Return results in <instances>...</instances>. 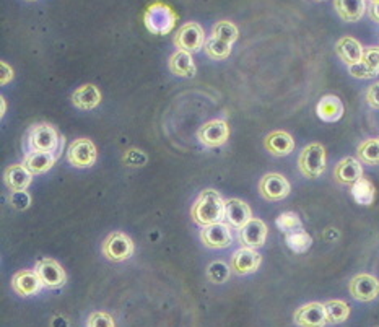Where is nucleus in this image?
I'll use <instances>...</instances> for the list:
<instances>
[{
    "instance_id": "f257e3e1",
    "label": "nucleus",
    "mask_w": 379,
    "mask_h": 327,
    "mask_svg": "<svg viewBox=\"0 0 379 327\" xmlns=\"http://www.w3.org/2000/svg\"><path fill=\"white\" fill-rule=\"evenodd\" d=\"M26 153L30 152H48L61 155L64 147V137L59 134L54 125L51 124H34L26 130L25 140H23Z\"/></svg>"
},
{
    "instance_id": "f03ea898",
    "label": "nucleus",
    "mask_w": 379,
    "mask_h": 327,
    "mask_svg": "<svg viewBox=\"0 0 379 327\" xmlns=\"http://www.w3.org/2000/svg\"><path fill=\"white\" fill-rule=\"evenodd\" d=\"M192 220L200 227H209L225 218V200L214 189H207L192 205Z\"/></svg>"
},
{
    "instance_id": "7ed1b4c3",
    "label": "nucleus",
    "mask_w": 379,
    "mask_h": 327,
    "mask_svg": "<svg viewBox=\"0 0 379 327\" xmlns=\"http://www.w3.org/2000/svg\"><path fill=\"white\" fill-rule=\"evenodd\" d=\"M177 21L176 11L163 2H155L148 5L145 14H143V23H145L147 30L153 34H168L173 30Z\"/></svg>"
},
{
    "instance_id": "20e7f679",
    "label": "nucleus",
    "mask_w": 379,
    "mask_h": 327,
    "mask_svg": "<svg viewBox=\"0 0 379 327\" xmlns=\"http://www.w3.org/2000/svg\"><path fill=\"white\" fill-rule=\"evenodd\" d=\"M298 168H300L301 175L309 180L323 176L326 171V148L321 143H311V145L304 147L300 158H298Z\"/></svg>"
},
{
    "instance_id": "39448f33",
    "label": "nucleus",
    "mask_w": 379,
    "mask_h": 327,
    "mask_svg": "<svg viewBox=\"0 0 379 327\" xmlns=\"http://www.w3.org/2000/svg\"><path fill=\"white\" fill-rule=\"evenodd\" d=\"M175 44L180 51L186 53H199L205 46V34L202 26L199 23H186L180 28V31L175 36Z\"/></svg>"
},
{
    "instance_id": "423d86ee",
    "label": "nucleus",
    "mask_w": 379,
    "mask_h": 327,
    "mask_svg": "<svg viewBox=\"0 0 379 327\" xmlns=\"http://www.w3.org/2000/svg\"><path fill=\"white\" fill-rule=\"evenodd\" d=\"M103 254L114 262L125 261L134 254V243L128 234L120 232L111 233L103 243Z\"/></svg>"
},
{
    "instance_id": "0eeeda50",
    "label": "nucleus",
    "mask_w": 379,
    "mask_h": 327,
    "mask_svg": "<svg viewBox=\"0 0 379 327\" xmlns=\"http://www.w3.org/2000/svg\"><path fill=\"white\" fill-rule=\"evenodd\" d=\"M98 152L95 143L88 139H78L68 147L67 160L68 163L77 168H90L96 163Z\"/></svg>"
},
{
    "instance_id": "6e6552de",
    "label": "nucleus",
    "mask_w": 379,
    "mask_h": 327,
    "mask_svg": "<svg viewBox=\"0 0 379 327\" xmlns=\"http://www.w3.org/2000/svg\"><path fill=\"white\" fill-rule=\"evenodd\" d=\"M350 295L358 301H373L379 296V280L375 275L358 274L348 285Z\"/></svg>"
},
{
    "instance_id": "1a4fd4ad",
    "label": "nucleus",
    "mask_w": 379,
    "mask_h": 327,
    "mask_svg": "<svg viewBox=\"0 0 379 327\" xmlns=\"http://www.w3.org/2000/svg\"><path fill=\"white\" fill-rule=\"evenodd\" d=\"M34 271L38 272L39 279L43 280L44 286H48V289H59V286L67 282V275L64 269H62L59 262L49 259V257L39 259L36 262V269H34Z\"/></svg>"
},
{
    "instance_id": "9d476101",
    "label": "nucleus",
    "mask_w": 379,
    "mask_h": 327,
    "mask_svg": "<svg viewBox=\"0 0 379 327\" xmlns=\"http://www.w3.org/2000/svg\"><path fill=\"white\" fill-rule=\"evenodd\" d=\"M228 137H229V128L225 120L222 119L210 120V123L202 125L197 132V139L200 140V143L209 148L222 147L223 143L228 140Z\"/></svg>"
},
{
    "instance_id": "9b49d317",
    "label": "nucleus",
    "mask_w": 379,
    "mask_h": 327,
    "mask_svg": "<svg viewBox=\"0 0 379 327\" xmlns=\"http://www.w3.org/2000/svg\"><path fill=\"white\" fill-rule=\"evenodd\" d=\"M259 192L266 200L277 202V200H284L290 194V182L282 175H266L259 182Z\"/></svg>"
},
{
    "instance_id": "f8f14e48",
    "label": "nucleus",
    "mask_w": 379,
    "mask_h": 327,
    "mask_svg": "<svg viewBox=\"0 0 379 327\" xmlns=\"http://www.w3.org/2000/svg\"><path fill=\"white\" fill-rule=\"evenodd\" d=\"M295 324L300 327H324L327 323V314L323 303H308V305L296 309Z\"/></svg>"
},
{
    "instance_id": "ddd939ff",
    "label": "nucleus",
    "mask_w": 379,
    "mask_h": 327,
    "mask_svg": "<svg viewBox=\"0 0 379 327\" xmlns=\"http://www.w3.org/2000/svg\"><path fill=\"white\" fill-rule=\"evenodd\" d=\"M267 239V225L261 218H251L243 228H239V241L246 248H261Z\"/></svg>"
},
{
    "instance_id": "4468645a",
    "label": "nucleus",
    "mask_w": 379,
    "mask_h": 327,
    "mask_svg": "<svg viewBox=\"0 0 379 327\" xmlns=\"http://www.w3.org/2000/svg\"><path fill=\"white\" fill-rule=\"evenodd\" d=\"M200 238H202L204 244L210 249H223L228 248L232 244V229L227 225V223L218 222L214 225L204 227L202 233H200Z\"/></svg>"
},
{
    "instance_id": "2eb2a0df",
    "label": "nucleus",
    "mask_w": 379,
    "mask_h": 327,
    "mask_svg": "<svg viewBox=\"0 0 379 327\" xmlns=\"http://www.w3.org/2000/svg\"><path fill=\"white\" fill-rule=\"evenodd\" d=\"M262 262V257L259 252L252 248H243L234 251V254L232 256V271L237 275H248L256 272L259 269Z\"/></svg>"
},
{
    "instance_id": "dca6fc26",
    "label": "nucleus",
    "mask_w": 379,
    "mask_h": 327,
    "mask_svg": "<svg viewBox=\"0 0 379 327\" xmlns=\"http://www.w3.org/2000/svg\"><path fill=\"white\" fill-rule=\"evenodd\" d=\"M43 280L36 271H20L11 277V289L21 296L38 295L43 290Z\"/></svg>"
},
{
    "instance_id": "f3484780",
    "label": "nucleus",
    "mask_w": 379,
    "mask_h": 327,
    "mask_svg": "<svg viewBox=\"0 0 379 327\" xmlns=\"http://www.w3.org/2000/svg\"><path fill=\"white\" fill-rule=\"evenodd\" d=\"M336 53L338 57H341L343 64L352 67L363 61L365 48L360 44L358 39H355L352 36H343L338 39L336 44Z\"/></svg>"
},
{
    "instance_id": "a211bd4d",
    "label": "nucleus",
    "mask_w": 379,
    "mask_h": 327,
    "mask_svg": "<svg viewBox=\"0 0 379 327\" xmlns=\"http://www.w3.org/2000/svg\"><path fill=\"white\" fill-rule=\"evenodd\" d=\"M334 176L337 182H341V185L352 186L363 177V166H361L360 160L347 157L337 163L334 170Z\"/></svg>"
},
{
    "instance_id": "6ab92c4d",
    "label": "nucleus",
    "mask_w": 379,
    "mask_h": 327,
    "mask_svg": "<svg viewBox=\"0 0 379 327\" xmlns=\"http://www.w3.org/2000/svg\"><path fill=\"white\" fill-rule=\"evenodd\" d=\"M59 155L56 153H48V152H30L25 155V160H23V166L34 175H44L53 168L56 165Z\"/></svg>"
},
{
    "instance_id": "aec40b11",
    "label": "nucleus",
    "mask_w": 379,
    "mask_h": 327,
    "mask_svg": "<svg viewBox=\"0 0 379 327\" xmlns=\"http://www.w3.org/2000/svg\"><path fill=\"white\" fill-rule=\"evenodd\" d=\"M264 145L269 152L275 157H286L290 155L293 150H295V140L293 137L285 130H274L266 137L264 140Z\"/></svg>"
},
{
    "instance_id": "412c9836",
    "label": "nucleus",
    "mask_w": 379,
    "mask_h": 327,
    "mask_svg": "<svg viewBox=\"0 0 379 327\" xmlns=\"http://www.w3.org/2000/svg\"><path fill=\"white\" fill-rule=\"evenodd\" d=\"M225 218L233 228H243L252 218L249 205L239 199L225 200Z\"/></svg>"
},
{
    "instance_id": "4be33fe9",
    "label": "nucleus",
    "mask_w": 379,
    "mask_h": 327,
    "mask_svg": "<svg viewBox=\"0 0 379 327\" xmlns=\"http://www.w3.org/2000/svg\"><path fill=\"white\" fill-rule=\"evenodd\" d=\"M4 181H5V186H7L11 192L26 191L33 181V175L25 168V166H23V163L11 165L7 170H5Z\"/></svg>"
},
{
    "instance_id": "5701e85b",
    "label": "nucleus",
    "mask_w": 379,
    "mask_h": 327,
    "mask_svg": "<svg viewBox=\"0 0 379 327\" xmlns=\"http://www.w3.org/2000/svg\"><path fill=\"white\" fill-rule=\"evenodd\" d=\"M316 113L324 123H337L343 116V103L334 95L323 96L316 106Z\"/></svg>"
},
{
    "instance_id": "b1692460",
    "label": "nucleus",
    "mask_w": 379,
    "mask_h": 327,
    "mask_svg": "<svg viewBox=\"0 0 379 327\" xmlns=\"http://www.w3.org/2000/svg\"><path fill=\"white\" fill-rule=\"evenodd\" d=\"M334 7L343 21H360L366 11V0H334Z\"/></svg>"
},
{
    "instance_id": "393cba45",
    "label": "nucleus",
    "mask_w": 379,
    "mask_h": 327,
    "mask_svg": "<svg viewBox=\"0 0 379 327\" xmlns=\"http://www.w3.org/2000/svg\"><path fill=\"white\" fill-rule=\"evenodd\" d=\"M72 103L76 105V108L88 111V109H93L100 105L101 93L95 85H82V87L76 90V93L72 95Z\"/></svg>"
},
{
    "instance_id": "a878e982",
    "label": "nucleus",
    "mask_w": 379,
    "mask_h": 327,
    "mask_svg": "<svg viewBox=\"0 0 379 327\" xmlns=\"http://www.w3.org/2000/svg\"><path fill=\"white\" fill-rule=\"evenodd\" d=\"M232 46L233 43L229 41V39L223 38V36H218V34L212 33V36L205 41V53L207 56L210 57V59H215V61H225L228 59V56L232 54Z\"/></svg>"
},
{
    "instance_id": "bb28decb",
    "label": "nucleus",
    "mask_w": 379,
    "mask_h": 327,
    "mask_svg": "<svg viewBox=\"0 0 379 327\" xmlns=\"http://www.w3.org/2000/svg\"><path fill=\"white\" fill-rule=\"evenodd\" d=\"M170 71L177 77H192L195 73V66L191 53L177 51L170 59Z\"/></svg>"
},
{
    "instance_id": "cd10ccee",
    "label": "nucleus",
    "mask_w": 379,
    "mask_h": 327,
    "mask_svg": "<svg viewBox=\"0 0 379 327\" xmlns=\"http://www.w3.org/2000/svg\"><path fill=\"white\" fill-rule=\"evenodd\" d=\"M352 197L360 205H371L376 199V187L370 180L361 177L355 185H352Z\"/></svg>"
},
{
    "instance_id": "c85d7f7f",
    "label": "nucleus",
    "mask_w": 379,
    "mask_h": 327,
    "mask_svg": "<svg viewBox=\"0 0 379 327\" xmlns=\"http://www.w3.org/2000/svg\"><path fill=\"white\" fill-rule=\"evenodd\" d=\"M358 160L361 163L378 166L379 165V137L361 142L358 145Z\"/></svg>"
},
{
    "instance_id": "c756f323",
    "label": "nucleus",
    "mask_w": 379,
    "mask_h": 327,
    "mask_svg": "<svg viewBox=\"0 0 379 327\" xmlns=\"http://www.w3.org/2000/svg\"><path fill=\"white\" fill-rule=\"evenodd\" d=\"M285 243L289 248L296 252V254H303L306 252L313 244V238L309 237V233L304 232V229H298V232H291L285 234Z\"/></svg>"
},
{
    "instance_id": "7c9ffc66",
    "label": "nucleus",
    "mask_w": 379,
    "mask_h": 327,
    "mask_svg": "<svg viewBox=\"0 0 379 327\" xmlns=\"http://www.w3.org/2000/svg\"><path fill=\"white\" fill-rule=\"evenodd\" d=\"M326 314H327V323L337 324L347 321L350 316V306L346 301L342 300H331L324 303Z\"/></svg>"
},
{
    "instance_id": "2f4dec72",
    "label": "nucleus",
    "mask_w": 379,
    "mask_h": 327,
    "mask_svg": "<svg viewBox=\"0 0 379 327\" xmlns=\"http://www.w3.org/2000/svg\"><path fill=\"white\" fill-rule=\"evenodd\" d=\"M275 225H277L280 232H284L285 234L291 232H298V229L303 228L300 217H298L295 212H284V214H280L277 217V220H275Z\"/></svg>"
},
{
    "instance_id": "473e14b6",
    "label": "nucleus",
    "mask_w": 379,
    "mask_h": 327,
    "mask_svg": "<svg viewBox=\"0 0 379 327\" xmlns=\"http://www.w3.org/2000/svg\"><path fill=\"white\" fill-rule=\"evenodd\" d=\"M207 275H209V279L214 284H223L227 282L229 277V267L222 261L214 262L209 266V272H207Z\"/></svg>"
},
{
    "instance_id": "72a5a7b5",
    "label": "nucleus",
    "mask_w": 379,
    "mask_h": 327,
    "mask_svg": "<svg viewBox=\"0 0 379 327\" xmlns=\"http://www.w3.org/2000/svg\"><path fill=\"white\" fill-rule=\"evenodd\" d=\"M363 64L368 67V71L373 73V77L379 76V48L378 46H370L365 48L363 53Z\"/></svg>"
},
{
    "instance_id": "f704fd0d",
    "label": "nucleus",
    "mask_w": 379,
    "mask_h": 327,
    "mask_svg": "<svg viewBox=\"0 0 379 327\" xmlns=\"http://www.w3.org/2000/svg\"><path fill=\"white\" fill-rule=\"evenodd\" d=\"M10 205L16 210H25L30 207L31 199L28 196L26 191H14L10 194Z\"/></svg>"
},
{
    "instance_id": "c9c22d12",
    "label": "nucleus",
    "mask_w": 379,
    "mask_h": 327,
    "mask_svg": "<svg viewBox=\"0 0 379 327\" xmlns=\"http://www.w3.org/2000/svg\"><path fill=\"white\" fill-rule=\"evenodd\" d=\"M87 327H116L114 319L106 313H93L88 318Z\"/></svg>"
},
{
    "instance_id": "e433bc0d",
    "label": "nucleus",
    "mask_w": 379,
    "mask_h": 327,
    "mask_svg": "<svg viewBox=\"0 0 379 327\" xmlns=\"http://www.w3.org/2000/svg\"><path fill=\"white\" fill-rule=\"evenodd\" d=\"M348 72L350 76L355 77V78H375L373 77V73L368 71V67H366L363 62H358V64H355L352 67H348Z\"/></svg>"
},
{
    "instance_id": "4c0bfd02",
    "label": "nucleus",
    "mask_w": 379,
    "mask_h": 327,
    "mask_svg": "<svg viewBox=\"0 0 379 327\" xmlns=\"http://www.w3.org/2000/svg\"><path fill=\"white\" fill-rule=\"evenodd\" d=\"M366 101L371 108L379 109V82L370 85V88L366 90Z\"/></svg>"
},
{
    "instance_id": "58836bf2",
    "label": "nucleus",
    "mask_w": 379,
    "mask_h": 327,
    "mask_svg": "<svg viewBox=\"0 0 379 327\" xmlns=\"http://www.w3.org/2000/svg\"><path fill=\"white\" fill-rule=\"evenodd\" d=\"M2 80H0V83L2 85H7L11 78H14V71H11V68L5 64V62H2Z\"/></svg>"
},
{
    "instance_id": "ea45409f",
    "label": "nucleus",
    "mask_w": 379,
    "mask_h": 327,
    "mask_svg": "<svg viewBox=\"0 0 379 327\" xmlns=\"http://www.w3.org/2000/svg\"><path fill=\"white\" fill-rule=\"evenodd\" d=\"M368 14H370V19H371L373 21L379 23V2H378V4H371V5H370Z\"/></svg>"
},
{
    "instance_id": "a19ab883",
    "label": "nucleus",
    "mask_w": 379,
    "mask_h": 327,
    "mask_svg": "<svg viewBox=\"0 0 379 327\" xmlns=\"http://www.w3.org/2000/svg\"><path fill=\"white\" fill-rule=\"evenodd\" d=\"M5 114V98H2V116Z\"/></svg>"
},
{
    "instance_id": "79ce46f5",
    "label": "nucleus",
    "mask_w": 379,
    "mask_h": 327,
    "mask_svg": "<svg viewBox=\"0 0 379 327\" xmlns=\"http://www.w3.org/2000/svg\"><path fill=\"white\" fill-rule=\"evenodd\" d=\"M368 2H371V4H378L379 0H368Z\"/></svg>"
},
{
    "instance_id": "37998d69",
    "label": "nucleus",
    "mask_w": 379,
    "mask_h": 327,
    "mask_svg": "<svg viewBox=\"0 0 379 327\" xmlns=\"http://www.w3.org/2000/svg\"><path fill=\"white\" fill-rule=\"evenodd\" d=\"M318 2H323V0H318Z\"/></svg>"
},
{
    "instance_id": "c03bdc74",
    "label": "nucleus",
    "mask_w": 379,
    "mask_h": 327,
    "mask_svg": "<svg viewBox=\"0 0 379 327\" xmlns=\"http://www.w3.org/2000/svg\"><path fill=\"white\" fill-rule=\"evenodd\" d=\"M378 327H379V326H378Z\"/></svg>"
}]
</instances>
